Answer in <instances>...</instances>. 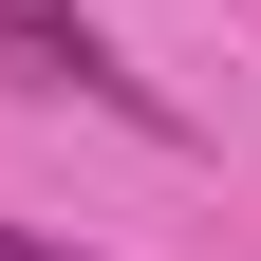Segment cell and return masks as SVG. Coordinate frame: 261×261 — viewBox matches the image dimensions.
<instances>
[{"mask_svg": "<svg viewBox=\"0 0 261 261\" xmlns=\"http://www.w3.org/2000/svg\"><path fill=\"white\" fill-rule=\"evenodd\" d=\"M0 75H19V93H75V112H130V130H168V93L130 75V56L75 19V0H0Z\"/></svg>", "mask_w": 261, "mask_h": 261, "instance_id": "1", "label": "cell"}, {"mask_svg": "<svg viewBox=\"0 0 261 261\" xmlns=\"http://www.w3.org/2000/svg\"><path fill=\"white\" fill-rule=\"evenodd\" d=\"M0 261H93V243H56V224H0Z\"/></svg>", "mask_w": 261, "mask_h": 261, "instance_id": "2", "label": "cell"}]
</instances>
